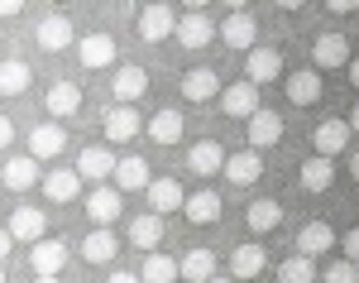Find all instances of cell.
Returning a JSON list of instances; mask_svg holds the SVG:
<instances>
[{"mask_svg": "<svg viewBox=\"0 0 359 283\" xmlns=\"http://www.w3.org/2000/svg\"><path fill=\"white\" fill-rule=\"evenodd\" d=\"M177 34V10L172 5H144L139 10V39L144 44H163Z\"/></svg>", "mask_w": 359, "mask_h": 283, "instance_id": "obj_1", "label": "cell"}, {"mask_svg": "<svg viewBox=\"0 0 359 283\" xmlns=\"http://www.w3.org/2000/svg\"><path fill=\"white\" fill-rule=\"evenodd\" d=\"M5 230H10V240H29V245H39L43 230H48V216H43L39 206H15L10 221H5Z\"/></svg>", "mask_w": 359, "mask_h": 283, "instance_id": "obj_2", "label": "cell"}, {"mask_svg": "<svg viewBox=\"0 0 359 283\" xmlns=\"http://www.w3.org/2000/svg\"><path fill=\"white\" fill-rule=\"evenodd\" d=\"M120 211H125V197H120L115 187H91V192H86V216H91L96 226L111 230L115 221H120Z\"/></svg>", "mask_w": 359, "mask_h": 283, "instance_id": "obj_3", "label": "cell"}, {"mask_svg": "<svg viewBox=\"0 0 359 283\" xmlns=\"http://www.w3.org/2000/svg\"><path fill=\"white\" fill-rule=\"evenodd\" d=\"M144 91H149V72H144V67H135V62H125V67H120V72L111 77L115 106H135Z\"/></svg>", "mask_w": 359, "mask_h": 283, "instance_id": "obj_4", "label": "cell"}, {"mask_svg": "<svg viewBox=\"0 0 359 283\" xmlns=\"http://www.w3.org/2000/svg\"><path fill=\"white\" fill-rule=\"evenodd\" d=\"M216 34L225 39V48H240V53L259 48V44H254V39H259V25H254V15H249V10H235V15L216 29Z\"/></svg>", "mask_w": 359, "mask_h": 283, "instance_id": "obj_5", "label": "cell"}, {"mask_svg": "<svg viewBox=\"0 0 359 283\" xmlns=\"http://www.w3.org/2000/svg\"><path fill=\"white\" fill-rule=\"evenodd\" d=\"M77 58H82V67H91V72L115 67V39L111 34H82L77 39Z\"/></svg>", "mask_w": 359, "mask_h": 283, "instance_id": "obj_6", "label": "cell"}, {"mask_svg": "<svg viewBox=\"0 0 359 283\" xmlns=\"http://www.w3.org/2000/svg\"><path fill=\"white\" fill-rule=\"evenodd\" d=\"M335 250V230L331 221H306L302 230H297V255L302 259H321Z\"/></svg>", "mask_w": 359, "mask_h": 283, "instance_id": "obj_7", "label": "cell"}, {"mask_svg": "<svg viewBox=\"0 0 359 283\" xmlns=\"http://www.w3.org/2000/svg\"><path fill=\"white\" fill-rule=\"evenodd\" d=\"M245 82L249 86H264V82H273V77H283V53L278 48H249L245 53Z\"/></svg>", "mask_w": 359, "mask_h": 283, "instance_id": "obj_8", "label": "cell"}, {"mask_svg": "<svg viewBox=\"0 0 359 283\" xmlns=\"http://www.w3.org/2000/svg\"><path fill=\"white\" fill-rule=\"evenodd\" d=\"M221 111L225 115H235V120H249V115L259 111V86H249V82H230V86H221Z\"/></svg>", "mask_w": 359, "mask_h": 283, "instance_id": "obj_9", "label": "cell"}, {"mask_svg": "<svg viewBox=\"0 0 359 283\" xmlns=\"http://www.w3.org/2000/svg\"><path fill=\"white\" fill-rule=\"evenodd\" d=\"M67 149V130L57 125V120H48V125H34V135H29V159L39 164V159H57Z\"/></svg>", "mask_w": 359, "mask_h": 283, "instance_id": "obj_10", "label": "cell"}, {"mask_svg": "<svg viewBox=\"0 0 359 283\" xmlns=\"http://www.w3.org/2000/svg\"><path fill=\"white\" fill-rule=\"evenodd\" d=\"M278 140H283V115L259 106V111L249 115V149L259 154V149H273Z\"/></svg>", "mask_w": 359, "mask_h": 283, "instance_id": "obj_11", "label": "cell"}, {"mask_svg": "<svg viewBox=\"0 0 359 283\" xmlns=\"http://www.w3.org/2000/svg\"><path fill=\"white\" fill-rule=\"evenodd\" d=\"M115 173V154L106 149V144H86L82 154H77V178H86V183H106Z\"/></svg>", "mask_w": 359, "mask_h": 283, "instance_id": "obj_12", "label": "cell"}, {"mask_svg": "<svg viewBox=\"0 0 359 283\" xmlns=\"http://www.w3.org/2000/svg\"><path fill=\"white\" fill-rule=\"evenodd\" d=\"M225 178H230V187H254L259 183V173H264V159L254 154V149H240V154H225Z\"/></svg>", "mask_w": 359, "mask_h": 283, "instance_id": "obj_13", "label": "cell"}, {"mask_svg": "<svg viewBox=\"0 0 359 283\" xmlns=\"http://www.w3.org/2000/svg\"><path fill=\"white\" fill-rule=\"evenodd\" d=\"M216 39V25L201 15V10H187V15H177V44L182 48H206Z\"/></svg>", "mask_w": 359, "mask_h": 283, "instance_id": "obj_14", "label": "cell"}, {"mask_svg": "<svg viewBox=\"0 0 359 283\" xmlns=\"http://www.w3.org/2000/svg\"><path fill=\"white\" fill-rule=\"evenodd\" d=\"M144 192H149V206H154V216L182 211V202H187V192H182V183H177V178H154Z\"/></svg>", "mask_w": 359, "mask_h": 283, "instance_id": "obj_15", "label": "cell"}, {"mask_svg": "<svg viewBox=\"0 0 359 283\" xmlns=\"http://www.w3.org/2000/svg\"><path fill=\"white\" fill-rule=\"evenodd\" d=\"M182 216H187L192 226H216V221H221V192H211V187L192 192V197L182 202Z\"/></svg>", "mask_w": 359, "mask_h": 283, "instance_id": "obj_16", "label": "cell"}, {"mask_svg": "<svg viewBox=\"0 0 359 283\" xmlns=\"http://www.w3.org/2000/svg\"><path fill=\"white\" fill-rule=\"evenodd\" d=\"M67 44H77V29L67 15H48V20H39V48H48V53H62Z\"/></svg>", "mask_w": 359, "mask_h": 283, "instance_id": "obj_17", "label": "cell"}, {"mask_svg": "<svg viewBox=\"0 0 359 283\" xmlns=\"http://www.w3.org/2000/svg\"><path fill=\"white\" fill-rule=\"evenodd\" d=\"M29 264H34V279H57L62 264H67V245H62V240H39Z\"/></svg>", "mask_w": 359, "mask_h": 283, "instance_id": "obj_18", "label": "cell"}, {"mask_svg": "<svg viewBox=\"0 0 359 283\" xmlns=\"http://www.w3.org/2000/svg\"><path fill=\"white\" fill-rule=\"evenodd\" d=\"M350 44H345V34H321L316 44H311V62L316 67H350Z\"/></svg>", "mask_w": 359, "mask_h": 283, "instance_id": "obj_19", "label": "cell"}, {"mask_svg": "<svg viewBox=\"0 0 359 283\" xmlns=\"http://www.w3.org/2000/svg\"><path fill=\"white\" fill-rule=\"evenodd\" d=\"M187 169L196 173V178H211V173L225 169V149L216 140H196L192 149H187Z\"/></svg>", "mask_w": 359, "mask_h": 283, "instance_id": "obj_20", "label": "cell"}, {"mask_svg": "<svg viewBox=\"0 0 359 283\" xmlns=\"http://www.w3.org/2000/svg\"><path fill=\"white\" fill-rule=\"evenodd\" d=\"M182 96H187L192 106H201V101H216V96H221V72H211V67H196V72H187V77H182Z\"/></svg>", "mask_w": 359, "mask_h": 283, "instance_id": "obj_21", "label": "cell"}, {"mask_svg": "<svg viewBox=\"0 0 359 283\" xmlns=\"http://www.w3.org/2000/svg\"><path fill=\"white\" fill-rule=\"evenodd\" d=\"M111 178H115V192H120V197H125V192H144V187L154 183V178H149V164L135 159V154H130V159H120Z\"/></svg>", "mask_w": 359, "mask_h": 283, "instance_id": "obj_22", "label": "cell"}, {"mask_svg": "<svg viewBox=\"0 0 359 283\" xmlns=\"http://www.w3.org/2000/svg\"><path fill=\"white\" fill-rule=\"evenodd\" d=\"M321 91H326V82H321V72H287V101L292 106H316L321 101Z\"/></svg>", "mask_w": 359, "mask_h": 283, "instance_id": "obj_23", "label": "cell"}, {"mask_svg": "<svg viewBox=\"0 0 359 283\" xmlns=\"http://www.w3.org/2000/svg\"><path fill=\"white\" fill-rule=\"evenodd\" d=\"M177 279L211 283V279H216V250H187V255L177 259Z\"/></svg>", "mask_w": 359, "mask_h": 283, "instance_id": "obj_24", "label": "cell"}, {"mask_svg": "<svg viewBox=\"0 0 359 283\" xmlns=\"http://www.w3.org/2000/svg\"><path fill=\"white\" fill-rule=\"evenodd\" d=\"M139 130H144L139 111H130V106H115V111H106V140H111V144H130Z\"/></svg>", "mask_w": 359, "mask_h": 283, "instance_id": "obj_25", "label": "cell"}, {"mask_svg": "<svg viewBox=\"0 0 359 283\" xmlns=\"http://www.w3.org/2000/svg\"><path fill=\"white\" fill-rule=\"evenodd\" d=\"M0 183L10 187V192H29V187H39V164L20 154V159H10L5 169H0Z\"/></svg>", "mask_w": 359, "mask_h": 283, "instance_id": "obj_26", "label": "cell"}, {"mask_svg": "<svg viewBox=\"0 0 359 283\" xmlns=\"http://www.w3.org/2000/svg\"><path fill=\"white\" fill-rule=\"evenodd\" d=\"M158 240H163V216L144 211V216L130 221V245H139L144 255H154V250H158Z\"/></svg>", "mask_w": 359, "mask_h": 283, "instance_id": "obj_27", "label": "cell"}, {"mask_svg": "<svg viewBox=\"0 0 359 283\" xmlns=\"http://www.w3.org/2000/svg\"><path fill=\"white\" fill-rule=\"evenodd\" d=\"M264 264H269V250H264V245H240V250L230 255V279H259Z\"/></svg>", "mask_w": 359, "mask_h": 283, "instance_id": "obj_28", "label": "cell"}, {"mask_svg": "<svg viewBox=\"0 0 359 283\" xmlns=\"http://www.w3.org/2000/svg\"><path fill=\"white\" fill-rule=\"evenodd\" d=\"M182 130H187V125H182V111H154V120L144 125V135L154 144H177Z\"/></svg>", "mask_w": 359, "mask_h": 283, "instance_id": "obj_29", "label": "cell"}, {"mask_svg": "<svg viewBox=\"0 0 359 283\" xmlns=\"http://www.w3.org/2000/svg\"><path fill=\"white\" fill-rule=\"evenodd\" d=\"M29 82H34V72H29L25 58H5L0 62V96H25Z\"/></svg>", "mask_w": 359, "mask_h": 283, "instance_id": "obj_30", "label": "cell"}, {"mask_svg": "<svg viewBox=\"0 0 359 283\" xmlns=\"http://www.w3.org/2000/svg\"><path fill=\"white\" fill-rule=\"evenodd\" d=\"M115 230H106V226H96L91 235L82 240V259L86 264H115Z\"/></svg>", "mask_w": 359, "mask_h": 283, "instance_id": "obj_31", "label": "cell"}, {"mask_svg": "<svg viewBox=\"0 0 359 283\" xmlns=\"http://www.w3.org/2000/svg\"><path fill=\"white\" fill-rule=\"evenodd\" d=\"M345 144H350V125H345V120H321V125H316V154H321V159H335Z\"/></svg>", "mask_w": 359, "mask_h": 283, "instance_id": "obj_32", "label": "cell"}, {"mask_svg": "<svg viewBox=\"0 0 359 283\" xmlns=\"http://www.w3.org/2000/svg\"><path fill=\"white\" fill-rule=\"evenodd\" d=\"M139 283H177V259L163 255V250L144 255V264H139Z\"/></svg>", "mask_w": 359, "mask_h": 283, "instance_id": "obj_33", "label": "cell"}, {"mask_svg": "<svg viewBox=\"0 0 359 283\" xmlns=\"http://www.w3.org/2000/svg\"><path fill=\"white\" fill-rule=\"evenodd\" d=\"M245 221H249V230H254V235H273V226L283 221V206H278V202H269V197H259V202H249Z\"/></svg>", "mask_w": 359, "mask_h": 283, "instance_id": "obj_34", "label": "cell"}, {"mask_svg": "<svg viewBox=\"0 0 359 283\" xmlns=\"http://www.w3.org/2000/svg\"><path fill=\"white\" fill-rule=\"evenodd\" d=\"M297 178H302V187H306V192H326V187L335 183V164L316 154V159H306L302 169H297Z\"/></svg>", "mask_w": 359, "mask_h": 283, "instance_id": "obj_35", "label": "cell"}, {"mask_svg": "<svg viewBox=\"0 0 359 283\" xmlns=\"http://www.w3.org/2000/svg\"><path fill=\"white\" fill-rule=\"evenodd\" d=\"M77 183H82L77 169H53L39 187H43V197H48V202H72V197H77Z\"/></svg>", "mask_w": 359, "mask_h": 283, "instance_id": "obj_36", "label": "cell"}, {"mask_svg": "<svg viewBox=\"0 0 359 283\" xmlns=\"http://www.w3.org/2000/svg\"><path fill=\"white\" fill-rule=\"evenodd\" d=\"M77 106H82V86L77 82H53V91H48V111H53L57 120H67V115H77Z\"/></svg>", "mask_w": 359, "mask_h": 283, "instance_id": "obj_37", "label": "cell"}, {"mask_svg": "<svg viewBox=\"0 0 359 283\" xmlns=\"http://www.w3.org/2000/svg\"><path fill=\"white\" fill-rule=\"evenodd\" d=\"M278 283H316V264L302 259V255L283 259V264H278Z\"/></svg>", "mask_w": 359, "mask_h": 283, "instance_id": "obj_38", "label": "cell"}, {"mask_svg": "<svg viewBox=\"0 0 359 283\" xmlns=\"http://www.w3.org/2000/svg\"><path fill=\"white\" fill-rule=\"evenodd\" d=\"M321 283H359V264L335 259V264H326V269H321Z\"/></svg>", "mask_w": 359, "mask_h": 283, "instance_id": "obj_39", "label": "cell"}, {"mask_svg": "<svg viewBox=\"0 0 359 283\" xmlns=\"http://www.w3.org/2000/svg\"><path fill=\"white\" fill-rule=\"evenodd\" d=\"M345 259H350V264H359V226L345 230Z\"/></svg>", "mask_w": 359, "mask_h": 283, "instance_id": "obj_40", "label": "cell"}, {"mask_svg": "<svg viewBox=\"0 0 359 283\" xmlns=\"http://www.w3.org/2000/svg\"><path fill=\"white\" fill-rule=\"evenodd\" d=\"M10 144H15V120L0 115V149H10Z\"/></svg>", "mask_w": 359, "mask_h": 283, "instance_id": "obj_41", "label": "cell"}, {"mask_svg": "<svg viewBox=\"0 0 359 283\" xmlns=\"http://www.w3.org/2000/svg\"><path fill=\"white\" fill-rule=\"evenodd\" d=\"M15 15H25V5L20 0H0V20H15Z\"/></svg>", "mask_w": 359, "mask_h": 283, "instance_id": "obj_42", "label": "cell"}, {"mask_svg": "<svg viewBox=\"0 0 359 283\" xmlns=\"http://www.w3.org/2000/svg\"><path fill=\"white\" fill-rule=\"evenodd\" d=\"M10 250H15V240H10V230L0 226V264H5V259H10Z\"/></svg>", "mask_w": 359, "mask_h": 283, "instance_id": "obj_43", "label": "cell"}, {"mask_svg": "<svg viewBox=\"0 0 359 283\" xmlns=\"http://www.w3.org/2000/svg\"><path fill=\"white\" fill-rule=\"evenodd\" d=\"M326 10H331V15H350V10H355V0H331Z\"/></svg>", "mask_w": 359, "mask_h": 283, "instance_id": "obj_44", "label": "cell"}, {"mask_svg": "<svg viewBox=\"0 0 359 283\" xmlns=\"http://www.w3.org/2000/svg\"><path fill=\"white\" fill-rule=\"evenodd\" d=\"M106 283H139V274H125V269H115V274H111Z\"/></svg>", "mask_w": 359, "mask_h": 283, "instance_id": "obj_45", "label": "cell"}, {"mask_svg": "<svg viewBox=\"0 0 359 283\" xmlns=\"http://www.w3.org/2000/svg\"><path fill=\"white\" fill-rule=\"evenodd\" d=\"M350 86L359 91V58H350Z\"/></svg>", "mask_w": 359, "mask_h": 283, "instance_id": "obj_46", "label": "cell"}, {"mask_svg": "<svg viewBox=\"0 0 359 283\" xmlns=\"http://www.w3.org/2000/svg\"><path fill=\"white\" fill-rule=\"evenodd\" d=\"M345 125H350V135H359V106L350 111V120H345Z\"/></svg>", "mask_w": 359, "mask_h": 283, "instance_id": "obj_47", "label": "cell"}, {"mask_svg": "<svg viewBox=\"0 0 359 283\" xmlns=\"http://www.w3.org/2000/svg\"><path fill=\"white\" fill-rule=\"evenodd\" d=\"M350 173H355V178H359V149H355V159H350Z\"/></svg>", "mask_w": 359, "mask_h": 283, "instance_id": "obj_48", "label": "cell"}, {"mask_svg": "<svg viewBox=\"0 0 359 283\" xmlns=\"http://www.w3.org/2000/svg\"><path fill=\"white\" fill-rule=\"evenodd\" d=\"M211 283H235V279H221V274H216V279H211Z\"/></svg>", "mask_w": 359, "mask_h": 283, "instance_id": "obj_49", "label": "cell"}, {"mask_svg": "<svg viewBox=\"0 0 359 283\" xmlns=\"http://www.w3.org/2000/svg\"><path fill=\"white\" fill-rule=\"evenodd\" d=\"M34 283H57V279H34Z\"/></svg>", "mask_w": 359, "mask_h": 283, "instance_id": "obj_50", "label": "cell"}, {"mask_svg": "<svg viewBox=\"0 0 359 283\" xmlns=\"http://www.w3.org/2000/svg\"><path fill=\"white\" fill-rule=\"evenodd\" d=\"M0 283H5V269H0Z\"/></svg>", "mask_w": 359, "mask_h": 283, "instance_id": "obj_51", "label": "cell"}]
</instances>
